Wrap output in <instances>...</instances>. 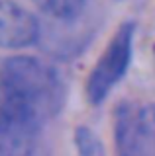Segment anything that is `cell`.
<instances>
[{
	"label": "cell",
	"mask_w": 155,
	"mask_h": 156,
	"mask_svg": "<svg viewBox=\"0 0 155 156\" xmlns=\"http://www.w3.org/2000/svg\"><path fill=\"white\" fill-rule=\"evenodd\" d=\"M57 72L33 57H12L0 66V156H30L40 127L61 105Z\"/></svg>",
	"instance_id": "6da1fadb"
},
{
	"label": "cell",
	"mask_w": 155,
	"mask_h": 156,
	"mask_svg": "<svg viewBox=\"0 0 155 156\" xmlns=\"http://www.w3.org/2000/svg\"><path fill=\"white\" fill-rule=\"evenodd\" d=\"M116 156H155V105L126 101L114 113Z\"/></svg>",
	"instance_id": "7a4b0ae2"
},
{
	"label": "cell",
	"mask_w": 155,
	"mask_h": 156,
	"mask_svg": "<svg viewBox=\"0 0 155 156\" xmlns=\"http://www.w3.org/2000/svg\"><path fill=\"white\" fill-rule=\"evenodd\" d=\"M132 41H134V26L124 23L114 37L110 39L108 47L102 51L100 58L86 80V96L90 104H100L104 98L114 90V86L124 78L132 58Z\"/></svg>",
	"instance_id": "3957f363"
},
{
	"label": "cell",
	"mask_w": 155,
	"mask_h": 156,
	"mask_svg": "<svg viewBox=\"0 0 155 156\" xmlns=\"http://www.w3.org/2000/svg\"><path fill=\"white\" fill-rule=\"evenodd\" d=\"M40 37V23L24 6L12 0H0V47L24 49Z\"/></svg>",
	"instance_id": "277c9868"
},
{
	"label": "cell",
	"mask_w": 155,
	"mask_h": 156,
	"mask_svg": "<svg viewBox=\"0 0 155 156\" xmlns=\"http://www.w3.org/2000/svg\"><path fill=\"white\" fill-rule=\"evenodd\" d=\"M33 2L45 16L59 22H71L85 12L89 0H33Z\"/></svg>",
	"instance_id": "5b68a950"
},
{
	"label": "cell",
	"mask_w": 155,
	"mask_h": 156,
	"mask_svg": "<svg viewBox=\"0 0 155 156\" xmlns=\"http://www.w3.org/2000/svg\"><path fill=\"white\" fill-rule=\"evenodd\" d=\"M75 143H77L79 156H104V148H102L100 139L90 129H86V127H79L77 129Z\"/></svg>",
	"instance_id": "8992f818"
}]
</instances>
